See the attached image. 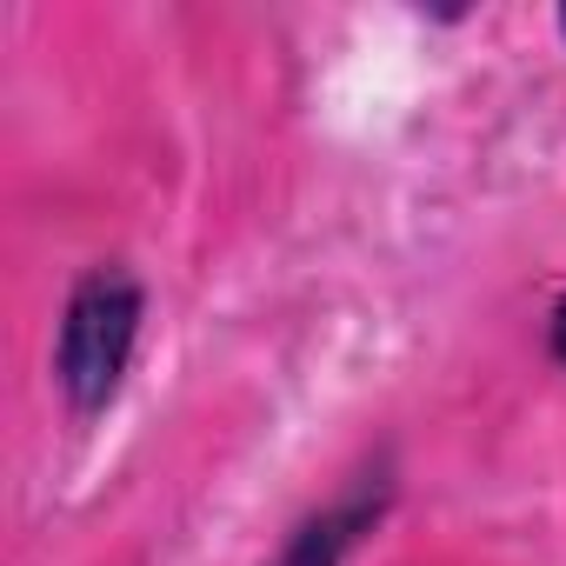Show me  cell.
Here are the masks:
<instances>
[{"mask_svg": "<svg viewBox=\"0 0 566 566\" xmlns=\"http://www.w3.org/2000/svg\"><path fill=\"white\" fill-rule=\"evenodd\" d=\"M140 314H147V294L127 266L81 273V287L67 294V314H61V340H54V380L74 413H101L120 394L134 340H140Z\"/></svg>", "mask_w": 566, "mask_h": 566, "instance_id": "obj_1", "label": "cell"}, {"mask_svg": "<svg viewBox=\"0 0 566 566\" xmlns=\"http://www.w3.org/2000/svg\"><path fill=\"white\" fill-rule=\"evenodd\" d=\"M380 500H387V486H360V493H347L340 506H327L321 520H307L287 546H280L273 566H340V559L354 553V539L380 520Z\"/></svg>", "mask_w": 566, "mask_h": 566, "instance_id": "obj_2", "label": "cell"}, {"mask_svg": "<svg viewBox=\"0 0 566 566\" xmlns=\"http://www.w3.org/2000/svg\"><path fill=\"white\" fill-rule=\"evenodd\" d=\"M553 354L566 360V301H559V314H553Z\"/></svg>", "mask_w": 566, "mask_h": 566, "instance_id": "obj_3", "label": "cell"}, {"mask_svg": "<svg viewBox=\"0 0 566 566\" xmlns=\"http://www.w3.org/2000/svg\"><path fill=\"white\" fill-rule=\"evenodd\" d=\"M559 34H566V14H559Z\"/></svg>", "mask_w": 566, "mask_h": 566, "instance_id": "obj_4", "label": "cell"}]
</instances>
